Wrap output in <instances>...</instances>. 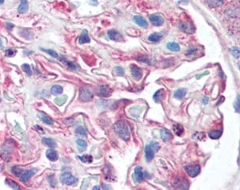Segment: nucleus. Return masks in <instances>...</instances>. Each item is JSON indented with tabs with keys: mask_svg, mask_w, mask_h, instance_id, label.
I'll use <instances>...</instances> for the list:
<instances>
[{
	"mask_svg": "<svg viewBox=\"0 0 240 190\" xmlns=\"http://www.w3.org/2000/svg\"><path fill=\"white\" fill-rule=\"evenodd\" d=\"M134 20H135V23H137L138 25L141 26V27H147L148 26L147 22L144 20L142 17H141V16H139V15L135 16V17H134Z\"/></svg>",
	"mask_w": 240,
	"mask_h": 190,
	"instance_id": "aec40b11",
	"label": "nucleus"
},
{
	"mask_svg": "<svg viewBox=\"0 0 240 190\" xmlns=\"http://www.w3.org/2000/svg\"><path fill=\"white\" fill-rule=\"evenodd\" d=\"M35 171H36L35 169H30V170H27L26 171V172H23V174L20 176V180H21V181H23V182H27L28 180L30 178V176L34 174Z\"/></svg>",
	"mask_w": 240,
	"mask_h": 190,
	"instance_id": "f8f14e48",
	"label": "nucleus"
},
{
	"mask_svg": "<svg viewBox=\"0 0 240 190\" xmlns=\"http://www.w3.org/2000/svg\"><path fill=\"white\" fill-rule=\"evenodd\" d=\"M186 94H187V90L185 88H179L178 90H176L174 93V98L178 99V100H183V98L185 97Z\"/></svg>",
	"mask_w": 240,
	"mask_h": 190,
	"instance_id": "f3484780",
	"label": "nucleus"
},
{
	"mask_svg": "<svg viewBox=\"0 0 240 190\" xmlns=\"http://www.w3.org/2000/svg\"><path fill=\"white\" fill-rule=\"evenodd\" d=\"M3 47V43H2V40H1V39H0V48H2Z\"/></svg>",
	"mask_w": 240,
	"mask_h": 190,
	"instance_id": "de8ad7c7",
	"label": "nucleus"
},
{
	"mask_svg": "<svg viewBox=\"0 0 240 190\" xmlns=\"http://www.w3.org/2000/svg\"><path fill=\"white\" fill-rule=\"evenodd\" d=\"M206 3L210 7H218L223 4L224 0H206Z\"/></svg>",
	"mask_w": 240,
	"mask_h": 190,
	"instance_id": "5701e85b",
	"label": "nucleus"
},
{
	"mask_svg": "<svg viewBox=\"0 0 240 190\" xmlns=\"http://www.w3.org/2000/svg\"><path fill=\"white\" fill-rule=\"evenodd\" d=\"M75 132L80 136H87V131H86L83 127H78V128H77V129L75 130Z\"/></svg>",
	"mask_w": 240,
	"mask_h": 190,
	"instance_id": "f704fd0d",
	"label": "nucleus"
},
{
	"mask_svg": "<svg viewBox=\"0 0 240 190\" xmlns=\"http://www.w3.org/2000/svg\"><path fill=\"white\" fill-rule=\"evenodd\" d=\"M16 52H16V50H13V49H8V50H7L5 52V55L7 57H10V58H11V57H13V56H14V55H15Z\"/></svg>",
	"mask_w": 240,
	"mask_h": 190,
	"instance_id": "4c0bfd02",
	"label": "nucleus"
},
{
	"mask_svg": "<svg viewBox=\"0 0 240 190\" xmlns=\"http://www.w3.org/2000/svg\"><path fill=\"white\" fill-rule=\"evenodd\" d=\"M222 135V130H212L209 132V137L213 140L219 139Z\"/></svg>",
	"mask_w": 240,
	"mask_h": 190,
	"instance_id": "b1692460",
	"label": "nucleus"
},
{
	"mask_svg": "<svg viewBox=\"0 0 240 190\" xmlns=\"http://www.w3.org/2000/svg\"><path fill=\"white\" fill-rule=\"evenodd\" d=\"M79 98L82 101L89 102L93 99V94L88 89L82 88L79 92Z\"/></svg>",
	"mask_w": 240,
	"mask_h": 190,
	"instance_id": "7ed1b4c3",
	"label": "nucleus"
},
{
	"mask_svg": "<svg viewBox=\"0 0 240 190\" xmlns=\"http://www.w3.org/2000/svg\"><path fill=\"white\" fill-rule=\"evenodd\" d=\"M4 2V0H0V3H3Z\"/></svg>",
	"mask_w": 240,
	"mask_h": 190,
	"instance_id": "3c124183",
	"label": "nucleus"
},
{
	"mask_svg": "<svg viewBox=\"0 0 240 190\" xmlns=\"http://www.w3.org/2000/svg\"><path fill=\"white\" fill-rule=\"evenodd\" d=\"M2 170H3V166L0 165V172H2Z\"/></svg>",
	"mask_w": 240,
	"mask_h": 190,
	"instance_id": "8fccbe9b",
	"label": "nucleus"
},
{
	"mask_svg": "<svg viewBox=\"0 0 240 190\" xmlns=\"http://www.w3.org/2000/svg\"><path fill=\"white\" fill-rule=\"evenodd\" d=\"M42 50H43V52H46L47 54H49L50 55H51V56L54 57V58H58V57H59V55H58L55 51L50 50V49H43V48H42Z\"/></svg>",
	"mask_w": 240,
	"mask_h": 190,
	"instance_id": "e433bc0d",
	"label": "nucleus"
},
{
	"mask_svg": "<svg viewBox=\"0 0 240 190\" xmlns=\"http://www.w3.org/2000/svg\"><path fill=\"white\" fill-rule=\"evenodd\" d=\"M150 147L153 149V151L155 152V153H156V152H158V150H159L160 148V146L159 144H158V143L157 142H155V141H153V142H151V144H149Z\"/></svg>",
	"mask_w": 240,
	"mask_h": 190,
	"instance_id": "c9c22d12",
	"label": "nucleus"
},
{
	"mask_svg": "<svg viewBox=\"0 0 240 190\" xmlns=\"http://www.w3.org/2000/svg\"><path fill=\"white\" fill-rule=\"evenodd\" d=\"M161 38H162V36H161V35L155 32V33L151 34V36L148 37V39H149L150 41H151V42H155H155H158V41L161 39Z\"/></svg>",
	"mask_w": 240,
	"mask_h": 190,
	"instance_id": "2f4dec72",
	"label": "nucleus"
},
{
	"mask_svg": "<svg viewBox=\"0 0 240 190\" xmlns=\"http://www.w3.org/2000/svg\"><path fill=\"white\" fill-rule=\"evenodd\" d=\"M179 27L181 28L182 31H183L184 32H187L188 34H193L195 31L194 25L190 23H187V22H184V23H181L179 24Z\"/></svg>",
	"mask_w": 240,
	"mask_h": 190,
	"instance_id": "423d86ee",
	"label": "nucleus"
},
{
	"mask_svg": "<svg viewBox=\"0 0 240 190\" xmlns=\"http://www.w3.org/2000/svg\"><path fill=\"white\" fill-rule=\"evenodd\" d=\"M46 156L48 159L51 161H56L59 158V156H58V153L54 149H48L46 153Z\"/></svg>",
	"mask_w": 240,
	"mask_h": 190,
	"instance_id": "2eb2a0df",
	"label": "nucleus"
},
{
	"mask_svg": "<svg viewBox=\"0 0 240 190\" xmlns=\"http://www.w3.org/2000/svg\"><path fill=\"white\" fill-rule=\"evenodd\" d=\"M173 130H174V133L177 136H179V137H181L183 134V132H184L183 127L181 125H179V124H175V125H173Z\"/></svg>",
	"mask_w": 240,
	"mask_h": 190,
	"instance_id": "4be33fe9",
	"label": "nucleus"
},
{
	"mask_svg": "<svg viewBox=\"0 0 240 190\" xmlns=\"http://www.w3.org/2000/svg\"><path fill=\"white\" fill-rule=\"evenodd\" d=\"M135 178H136V181L138 182H141L144 180V177H145V174H144V172H142V168L140 167V166H137V167L135 169Z\"/></svg>",
	"mask_w": 240,
	"mask_h": 190,
	"instance_id": "9b49d317",
	"label": "nucleus"
},
{
	"mask_svg": "<svg viewBox=\"0 0 240 190\" xmlns=\"http://www.w3.org/2000/svg\"><path fill=\"white\" fill-rule=\"evenodd\" d=\"M232 55L235 57V58H238L239 57V51L237 48H233V50L231 52Z\"/></svg>",
	"mask_w": 240,
	"mask_h": 190,
	"instance_id": "37998d69",
	"label": "nucleus"
},
{
	"mask_svg": "<svg viewBox=\"0 0 240 190\" xmlns=\"http://www.w3.org/2000/svg\"><path fill=\"white\" fill-rule=\"evenodd\" d=\"M108 36L111 40L114 41H121L123 39L122 36L119 31L115 30H110L108 31Z\"/></svg>",
	"mask_w": 240,
	"mask_h": 190,
	"instance_id": "9d476101",
	"label": "nucleus"
},
{
	"mask_svg": "<svg viewBox=\"0 0 240 190\" xmlns=\"http://www.w3.org/2000/svg\"><path fill=\"white\" fill-rule=\"evenodd\" d=\"M167 48L169 50L173 51V52H179V51H180L179 45L176 43H167Z\"/></svg>",
	"mask_w": 240,
	"mask_h": 190,
	"instance_id": "7c9ffc66",
	"label": "nucleus"
},
{
	"mask_svg": "<svg viewBox=\"0 0 240 190\" xmlns=\"http://www.w3.org/2000/svg\"><path fill=\"white\" fill-rule=\"evenodd\" d=\"M38 116L42 120L43 122H44L45 124H46V125H53L54 124L53 120L51 119L50 117H48L47 115L43 114V112H39V113L38 114Z\"/></svg>",
	"mask_w": 240,
	"mask_h": 190,
	"instance_id": "412c9836",
	"label": "nucleus"
},
{
	"mask_svg": "<svg viewBox=\"0 0 240 190\" xmlns=\"http://www.w3.org/2000/svg\"><path fill=\"white\" fill-rule=\"evenodd\" d=\"M62 59V60L63 61V62L66 63V64H67L68 66H69V68H71V70H75V69H76V68H77V67L75 65V64H72V63H71V62H69V61H67L66 59H63V57H62V59Z\"/></svg>",
	"mask_w": 240,
	"mask_h": 190,
	"instance_id": "ea45409f",
	"label": "nucleus"
},
{
	"mask_svg": "<svg viewBox=\"0 0 240 190\" xmlns=\"http://www.w3.org/2000/svg\"><path fill=\"white\" fill-rule=\"evenodd\" d=\"M67 96H59L58 98H55V103H56L59 106H62V104L67 102Z\"/></svg>",
	"mask_w": 240,
	"mask_h": 190,
	"instance_id": "c85d7f7f",
	"label": "nucleus"
},
{
	"mask_svg": "<svg viewBox=\"0 0 240 190\" xmlns=\"http://www.w3.org/2000/svg\"><path fill=\"white\" fill-rule=\"evenodd\" d=\"M207 103H208V98L207 97L203 98V103H204V104H206Z\"/></svg>",
	"mask_w": 240,
	"mask_h": 190,
	"instance_id": "49530a36",
	"label": "nucleus"
},
{
	"mask_svg": "<svg viewBox=\"0 0 240 190\" xmlns=\"http://www.w3.org/2000/svg\"><path fill=\"white\" fill-rule=\"evenodd\" d=\"M11 172L14 173V176H20L22 174H23V169H21V168L18 167V166H14L11 169Z\"/></svg>",
	"mask_w": 240,
	"mask_h": 190,
	"instance_id": "473e14b6",
	"label": "nucleus"
},
{
	"mask_svg": "<svg viewBox=\"0 0 240 190\" xmlns=\"http://www.w3.org/2000/svg\"><path fill=\"white\" fill-rule=\"evenodd\" d=\"M0 102H1V99H0Z\"/></svg>",
	"mask_w": 240,
	"mask_h": 190,
	"instance_id": "603ef678",
	"label": "nucleus"
},
{
	"mask_svg": "<svg viewBox=\"0 0 240 190\" xmlns=\"http://www.w3.org/2000/svg\"><path fill=\"white\" fill-rule=\"evenodd\" d=\"M22 69H23V71H24V72H26L28 75H30L32 74V71H31V69H30V67L29 64H24L22 65Z\"/></svg>",
	"mask_w": 240,
	"mask_h": 190,
	"instance_id": "72a5a7b5",
	"label": "nucleus"
},
{
	"mask_svg": "<svg viewBox=\"0 0 240 190\" xmlns=\"http://www.w3.org/2000/svg\"><path fill=\"white\" fill-rule=\"evenodd\" d=\"M77 145H78V150L80 152V153H83V152L85 151L87 149V143L84 140H82V139H78L76 140Z\"/></svg>",
	"mask_w": 240,
	"mask_h": 190,
	"instance_id": "a211bd4d",
	"label": "nucleus"
},
{
	"mask_svg": "<svg viewBox=\"0 0 240 190\" xmlns=\"http://www.w3.org/2000/svg\"><path fill=\"white\" fill-rule=\"evenodd\" d=\"M131 75L132 76L134 77V79H135L136 80H139L142 78V70H141L139 67L135 65V64H131Z\"/></svg>",
	"mask_w": 240,
	"mask_h": 190,
	"instance_id": "39448f33",
	"label": "nucleus"
},
{
	"mask_svg": "<svg viewBox=\"0 0 240 190\" xmlns=\"http://www.w3.org/2000/svg\"><path fill=\"white\" fill-rule=\"evenodd\" d=\"M155 152L153 149L150 147V145H147L145 148V156H146V160L147 162H151L152 159L154 158L155 156Z\"/></svg>",
	"mask_w": 240,
	"mask_h": 190,
	"instance_id": "4468645a",
	"label": "nucleus"
},
{
	"mask_svg": "<svg viewBox=\"0 0 240 190\" xmlns=\"http://www.w3.org/2000/svg\"><path fill=\"white\" fill-rule=\"evenodd\" d=\"M160 136H161V139L163 140L164 142H167L171 140L173 138L172 133L168 129L166 128H162L160 131Z\"/></svg>",
	"mask_w": 240,
	"mask_h": 190,
	"instance_id": "1a4fd4ad",
	"label": "nucleus"
},
{
	"mask_svg": "<svg viewBox=\"0 0 240 190\" xmlns=\"http://www.w3.org/2000/svg\"><path fill=\"white\" fill-rule=\"evenodd\" d=\"M115 70L117 75H119V76L124 75V69H123V68H121V67H115Z\"/></svg>",
	"mask_w": 240,
	"mask_h": 190,
	"instance_id": "58836bf2",
	"label": "nucleus"
},
{
	"mask_svg": "<svg viewBox=\"0 0 240 190\" xmlns=\"http://www.w3.org/2000/svg\"><path fill=\"white\" fill-rule=\"evenodd\" d=\"M139 61H142V62L146 63V64H150V60L147 57H140V59H139Z\"/></svg>",
	"mask_w": 240,
	"mask_h": 190,
	"instance_id": "a18cd8bd",
	"label": "nucleus"
},
{
	"mask_svg": "<svg viewBox=\"0 0 240 190\" xmlns=\"http://www.w3.org/2000/svg\"><path fill=\"white\" fill-rule=\"evenodd\" d=\"M93 189H99V187H98V186L94 187V188H93Z\"/></svg>",
	"mask_w": 240,
	"mask_h": 190,
	"instance_id": "09e8293b",
	"label": "nucleus"
},
{
	"mask_svg": "<svg viewBox=\"0 0 240 190\" xmlns=\"http://www.w3.org/2000/svg\"><path fill=\"white\" fill-rule=\"evenodd\" d=\"M43 144H46V146H48V147H50L51 148H55L56 147V143L51 138H43Z\"/></svg>",
	"mask_w": 240,
	"mask_h": 190,
	"instance_id": "a878e982",
	"label": "nucleus"
},
{
	"mask_svg": "<svg viewBox=\"0 0 240 190\" xmlns=\"http://www.w3.org/2000/svg\"><path fill=\"white\" fill-rule=\"evenodd\" d=\"M6 184H7V185H9V186L11 187V188H13V189H16V190L20 189L19 185L16 183L15 181H14L13 180H11V179H8V178H7V179H6Z\"/></svg>",
	"mask_w": 240,
	"mask_h": 190,
	"instance_id": "bb28decb",
	"label": "nucleus"
},
{
	"mask_svg": "<svg viewBox=\"0 0 240 190\" xmlns=\"http://www.w3.org/2000/svg\"><path fill=\"white\" fill-rule=\"evenodd\" d=\"M174 186L177 188H180V189H188L189 183L186 179H180L179 178L178 180H175Z\"/></svg>",
	"mask_w": 240,
	"mask_h": 190,
	"instance_id": "6e6552de",
	"label": "nucleus"
},
{
	"mask_svg": "<svg viewBox=\"0 0 240 190\" xmlns=\"http://www.w3.org/2000/svg\"><path fill=\"white\" fill-rule=\"evenodd\" d=\"M90 41H91V39H90L89 36H88V32H87V30H84L82 32L81 36H79L78 42H79L80 44H83V43H90Z\"/></svg>",
	"mask_w": 240,
	"mask_h": 190,
	"instance_id": "dca6fc26",
	"label": "nucleus"
},
{
	"mask_svg": "<svg viewBox=\"0 0 240 190\" xmlns=\"http://www.w3.org/2000/svg\"><path fill=\"white\" fill-rule=\"evenodd\" d=\"M163 97V91L158 90L155 93V95H154L153 96V99L155 101V103H159V102L162 100Z\"/></svg>",
	"mask_w": 240,
	"mask_h": 190,
	"instance_id": "393cba45",
	"label": "nucleus"
},
{
	"mask_svg": "<svg viewBox=\"0 0 240 190\" xmlns=\"http://www.w3.org/2000/svg\"><path fill=\"white\" fill-rule=\"evenodd\" d=\"M33 129L35 130L37 132H39V134H44L45 133V131L43 130V128H42L41 127L39 126V125H35L34 127H33Z\"/></svg>",
	"mask_w": 240,
	"mask_h": 190,
	"instance_id": "79ce46f5",
	"label": "nucleus"
},
{
	"mask_svg": "<svg viewBox=\"0 0 240 190\" xmlns=\"http://www.w3.org/2000/svg\"><path fill=\"white\" fill-rule=\"evenodd\" d=\"M48 181H49V182H50V185H51L52 187H55V185H56V180L55 179V176H54V175H51V176H49V177H48Z\"/></svg>",
	"mask_w": 240,
	"mask_h": 190,
	"instance_id": "a19ab883",
	"label": "nucleus"
},
{
	"mask_svg": "<svg viewBox=\"0 0 240 190\" xmlns=\"http://www.w3.org/2000/svg\"><path fill=\"white\" fill-rule=\"evenodd\" d=\"M185 171L190 177H195L200 172V166L199 165H193V166H186Z\"/></svg>",
	"mask_w": 240,
	"mask_h": 190,
	"instance_id": "20e7f679",
	"label": "nucleus"
},
{
	"mask_svg": "<svg viewBox=\"0 0 240 190\" xmlns=\"http://www.w3.org/2000/svg\"><path fill=\"white\" fill-rule=\"evenodd\" d=\"M28 11V3H27V0H21V4L19 5L18 8V11L21 14H24V13L27 12Z\"/></svg>",
	"mask_w": 240,
	"mask_h": 190,
	"instance_id": "6ab92c4d",
	"label": "nucleus"
},
{
	"mask_svg": "<svg viewBox=\"0 0 240 190\" xmlns=\"http://www.w3.org/2000/svg\"><path fill=\"white\" fill-rule=\"evenodd\" d=\"M60 181L62 184H65V185H75L78 181L75 176H74L73 175H71L70 172H65V173H62L60 176Z\"/></svg>",
	"mask_w": 240,
	"mask_h": 190,
	"instance_id": "f03ea898",
	"label": "nucleus"
},
{
	"mask_svg": "<svg viewBox=\"0 0 240 190\" xmlns=\"http://www.w3.org/2000/svg\"><path fill=\"white\" fill-rule=\"evenodd\" d=\"M99 93L100 96H103V97H109L111 95V91H110L108 86L103 85L99 87Z\"/></svg>",
	"mask_w": 240,
	"mask_h": 190,
	"instance_id": "ddd939ff",
	"label": "nucleus"
},
{
	"mask_svg": "<svg viewBox=\"0 0 240 190\" xmlns=\"http://www.w3.org/2000/svg\"><path fill=\"white\" fill-rule=\"evenodd\" d=\"M51 93L53 95L57 96V95L61 94V93L63 92V89L59 85H54L53 87H51Z\"/></svg>",
	"mask_w": 240,
	"mask_h": 190,
	"instance_id": "cd10ccee",
	"label": "nucleus"
},
{
	"mask_svg": "<svg viewBox=\"0 0 240 190\" xmlns=\"http://www.w3.org/2000/svg\"><path fill=\"white\" fill-rule=\"evenodd\" d=\"M149 20L154 26H161L164 22L163 16L159 14H152L149 17Z\"/></svg>",
	"mask_w": 240,
	"mask_h": 190,
	"instance_id": "0eeeda50",
	"label": "nucleus"
},
{
	"mask_svg": "<svg viewBox=\"0 0 240 190\" xmlns=\"http://www.w3.org/2000/svg\"><path fill=\"white\" fill-rule=\"evenodd\" d=\"M78 158L81 160V161H83V163H92L93 161V157L91 155H83V156H78Z\"/></svg>",
	"mask_w": 240,
	"mask_h": 190,
	"instance_id": "c756f323",
	"label": "nucleus"
},
{
	"mask_svg": "<svg viewBox=\"0 0 240 190\" xmlns=\"http://www.w3.org/2000/svg\"><path fill=\"white\" fill-rule=\"evenodd\" d=\"M235 111H236L237 112H239V97H237V101H236V103H235Z\"/></svg>",
	"mask_w": 240,
	"mask_h": 190,
	"instance_id": "c03bdc74",
	"label": "nucleus"
},
{
	"mask_svg": "<svg viewBox=\"0 0 240 190\" xmlns=\"http://www.w3.org/2000/svg\"><path fill=\"white\" fill-rule=\"evenodd\" d=\"M114 129L120 138L124 140L125 141L129 140L131 136V129L130 126L126 121H118L115 124Z\"/></svg>",
	"mask_w": 240,
	"mask_h": 190,
	"instance_id": "f257e3e1",
	"label": "nucleus"
}]
</instances>
